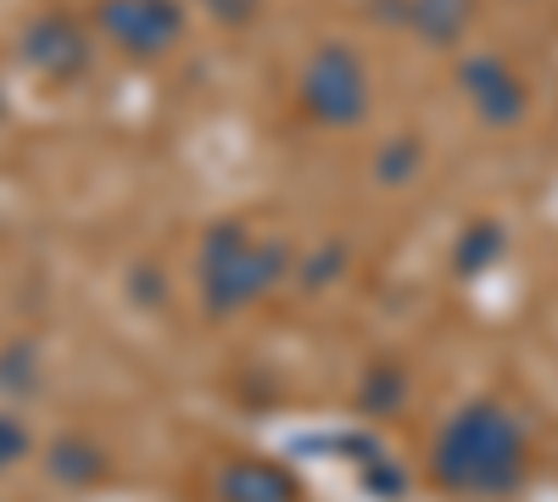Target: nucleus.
<instances>
[{
  "label": "nucleus",
  "mask_w": 558,
  "mask_h": 502,
  "mask_svg": "<svg viewBox=\"0 0 558 502\" xmlns=\"http://www.w3.org/2000/svg\"><path fill=\"white\" fill-rule=\"evenodd\" d=\"M458 89H463V101L475 107V118L492 123V128H514L531 107L525 78L502 57H463L458 62Z\"/></svg>",
  "instance_id": "obj_6"
},
{
  "label": "nucleus",
  "mask_w": 558,
  "mask_h": 502,
  "mask_svg": "<svg viewBox=\"0 0 558 502\" xmlns=\"http://www.w3.org/2000/svg\"><path fill=\"white\" fill-rule=\"evenodd\" d=\"M341 268H347V246L341 241H324V252L302 262V291H324Z\"/></svg>",
  "instance_id": "obj_15"
},
{
  "label": "nucleus",
  "mask_w": 558,
  "mask_h": 502,
  "mask_svg": "<svg viewBox=\"0 0 558 502\" xmlns=\"http://www.w3.org/2000/svg\"><path fill=\"white\" fill-rule=\"evenodd\" d=\"M525 475H531V436L492 396L463 402L430 441V480L452 497H514Z\"/></svg>",
  "instance_id": "obj_1"
},
{
  "label": "nucleus",
  "mask_w": 558,
  "mask_h": 502,
  "mask_svg": "<svg viewBox=\"0 0 558 502\" xmlns=\"http://www.w3.org/2000/svg\"><path fill=\"white\" fill-rule=\"evenodd\" d=\"M45 357L34 341H7L0 346V396H34L45 380Z\"/></svg>",
  "instance_id": "obj_11"
},
{
  "label": "nucleus",
  "mask_w": 558,
  "mask_h": 502,
  "mask_svg": "<svg viewBox=\"0 0 558 502\" xmlns=\"http://www.w3.org/2000/svg\"><path fill=\"white\" fill-rule=\"evenodd\" d=\"M89 28H96L118 57L157 62L184 39V7L179 0H96V7H89Z\"/></svg>",
  "instance_id": "obj_4"
},
{
  "label": "nucleus",
  "mask_w": 558,
  "mask_h": 502,
  "mask_svg": "<svg viewBox=\"0 0 558 502\" xmlns=\"http://www.w3.org/2000/svg\"><path fill=\"white\" fill-rule=\"evenodd\" d=\"M408 402V369L402 363H375L368 375H357V414L363 419H391Z\"/></svg>",
  "instance_id": "obj_10"
},
{
  "label": "nucleus",
  "mask_w": 558,
  "mask_h": 502,
  "mask_svg": "<svg viewBox=\"0 0 558 502\" xmlns=\"http://www.w3.org/2000/svg\"><path fill=\"white\" fill-rule=\"evenodd\" d=\"M207 7H213L218 23H235V28H246L257 17V0H207Z\"/></svg>",
  "instance_id": "obj_16"
},
{
  "label": "nucleus",
  "mask_w": 558,
  "mask_h": 502,
  "mask_svg": "<svg viewBox=\"0 0 558 502\" xmlns=\"http://www.w3.org/2000/svg\"><path fill=\"white\" fill-rule=\"evenodd\" d=\"M7 112H12V101H7V84H0V123H7Z\"/></svg>",
  "instance_id": "obj_18"
},
{
  "label": "nucleus",
  "mask_w": 558,
  "mask_h": 502,
  "mask_svg": "<svg viewBox=\"0 0 558 502\" xmlns=\"http://www.w3.org/2000/svg\"><path fill=\"white\" fill-rule=\"evenodd\" d=\"M45 475L62 491H96L112 480V458L101 452V441H89L84 430H62L45 441Z\"/></svg>",
  "instance_id": "obj_9"
},
{
  "label": "nucleus",
  "mask_w": 558,
  "mask_h": 502,
  "mask_svg": "<svg viewBox=\"0 0 558 502\" xmlns=\"http://www.w3.org/2000/svg\"><path fill=\"white\" fill-rule=\"evenodd\" d=\"M502 257V230L497 223H470L458 241H452V268L458 273H486Z\"/></svg>",
  "instance_id": "obj_12"
},
{
  "label": "nucleus",
  "mask_w": 558,
  "mask_h": 502,
  "mask_svg": "<svg viewBox=\"0 0 558 502\" xmlns=\"http://www.w3.org/2000/svg\"><path fill=\"white\" fill-rule=\"evenodd\" d=\"M129 296H140L146 307H157V302H162V273H151V268L129 273Z\"/></svg>",
  "instance_id": "obj_17"
},
{
  "label": "nucleus",
  "mask_w": 558,
  "mask_h": 502,
  "mask_svg": "<svg viewBox=\"0 0 558 502\" xmlns=\"http://www.w3.org/2000/svg\"><path fill=\"white\" fill-rule=\"evenodd\" d=\"M218 502H302V480L279 458H229L213 475Z\"/></svg>",
  "instance_id": "obj_7"
},
{
  "label": "nucleus",
  "mask_w": 558,
  "mask_h": 502,
  "mask_svg": "<svg viewBox=\"0 0 558 502\" xmlns=\"http://www.w3.org/2000/svg\"><path fill=\"white\" fill-rule=\"evenodd\" d=\"M17 62L45 84H73L89 73V23L73 12H39L17 34Z\"/></svg>",
  "instance_id": "obj_5"
},
{
  "label": "nucleus",
  "mask_w": 558,
  "mask_h": 502,
  "mask_svg": "<svg viewBox=\"0 0 558 502\" xmlns=\"http://www.w3.org/2000/svg\"><path fill=\"white\" fill-rule=\"evenodd\" d=\"M34 452V430L17 407H0V475H12L23 458Z\"/></svg>",
  "instance_id": "obj_14"
},
{
  "label": "nucleus",
  "mask_w": 558,
  "mask_h": 502,
  "mask_svg": "<svg viewBox=\"0 0 558 502\" xmlns=\"http://www.w3.org/2000/svg\"><path fill=\"white\" fill-rule=\"evenodd\" d=\"M386 23H402L413 39H425L430 51H452L475 23V0H391Z\"/></svg>",
  "instance_id": "obj_8"
},
{
  "label": "nucleus",
  "mask_w": 558,
  "mask_h": 502,
  "mask_svg": "<svg viewBox=\"0 0 558 502\" xmlns=\"http://www.w3.org/2000/svg\"><path fill=\"white\" fill-rule=\"evenodd\" d=\"M291 268H296L291 241L257 235L235 218L213 223L196 252V291H202L207 318H235V313L257 307L274 285H286Z\"/></svg>",
  "instance_id": "obj_2"
},
{
  "label": "nucleus",
  "mask_w": 558,
  "mask_h": 502,
  "mask_svg": "<svg viewBox=\"0 0 558 502\" xmlns=\"http://www.w3.org/2000/svg\"><path fill=\"white\" fill-rule=\"evenodd\" d=\"M418 162H425L418 140H386L375 151V179H380V185H408V179L418 173Z\"/></svg>",
  "instance_id": "obj_13"
},
{
  "label": "nucleus",
  "mask_w": 558,
  "mask_h": 502,
  "mask_svg": "<svg viewBox=\"0 0 558 502\" xmlns=\"http://www.w3.org/2000/svg\"><path fill=\"white\" fill-rule=\"evenodd\" d=\"M296 101L318 128H357L368 118V68L352 45L330 39L302 62Z\"/></svg>",
  "instance_id": "obj_3"
}]
</instances>
